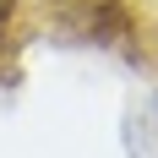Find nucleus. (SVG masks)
<instances>
[{
	"mask_svg": "<svg viewBox=\"0 0 158 158\" xmlns=\"http://www.w3.org/2000/svg\"><path fill=\"white\" fill-rule=\"evenodd\" d=\"M6 16H11V0H0V27H6Z\"/></svg>",
	"mask_w": 158,
	"mask_h": 158,
	"instance_id": "1",
	"label": "nucleus"
}]
</instances>
